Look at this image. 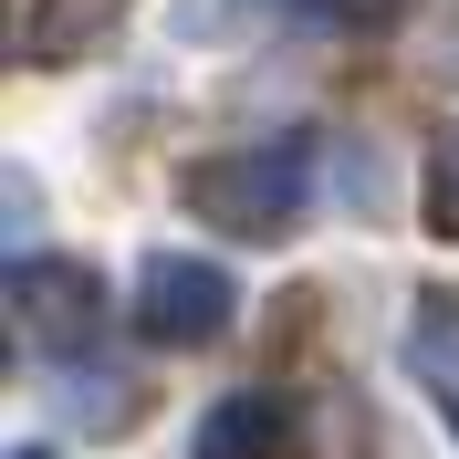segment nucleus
<instances>
[{
	"label": "nucleus",
	"instance_id": "obj_1",
	"mask_svg": "<svg viewBox=\"0 0 459 459\" xmlns=\"http://www.w3.org/2000/svg\"><path fill=\"white\" fill-rule=\"evenodd\" d=\"M303 188H314V146H303V136L220 146V157H188V168H178V199L199 209L209 230H230V240H272V230H292Z\"/></svg>",
	"mask_w": 459,
	"mask_h": 459
},
{
	"label": "nucleus",
	"instance_id": "obj_2",
	"mask_svg": "<svg viewBox=\"0 0 459 459\" xmlns=\"http://www.w3.org/2000/svg\"><path fill=\"white\" fill-rule=\"evenodd\" d=\"M230 314H240V292H230V272H220V261L157 251V261L136 272V324H146L157 344H209Z\"/></svg>",
	"mask_w": 459,
	"mask_h": 459
},
{
	"label": "nucleus",
	"instance_id": "obj_3",
	"mask_svg": "<svg viewBox=\"0 0 459 459\" xmlns=\"http://www.w3.org/2000/svg\"><path fill=\"white\" fill-rule=\"evenodd\" d=\"M11 324L42 355H74V344L105 334V282L74 272V261H11Z\"/></svg>",
	"mask_w": 459,
	"mask_h": 459
},
{
	"label": "nucleus",
	"instance_id": "obj_4",
	"mask_svg": "<svg viewBox=\"0 0 459 459\" xmlns=\"http://www.w3.org/2000/svg\"><path fill=\"white\" fill-rule=\"evenodd\" d=\"M115 22H126V0H31L22 11V63L31 74H63V63H84Z\"/></svg>",
	"mask_w": 459,
	"mask_h": 459
},
{
	"label": "nucleus",
	"instance_id": "obj_5",
	"mask_svg": "<svg viewBox=\"0 0 459 459\" xmlns=\"http://www.w3.org/2000/svg\"><path fill=\"white\" fill-rule=\"evenodd\" d=\"M292 449V407L282 397H220L209 407V429H199V459H282Z\"/></svg>",
	"mask_w": 459,
	"mask_h": 459
},
{
	"label": "nucleus",
	"instance_id": "obj_6",
	"mask_svg": "<svg viewBox=\"0 0 459 459\" xmlns=\"http://www.w3.org/2000/svg\"><path fill=\"white\" fill-rule=\"evenodd\" d=\"M407 366L429 376V397L449 407V429H459V303H418V324H407Z\"/></svg>",
	"mask_w": 459,
	"mask_h": 459
},
{
	"label": "nucleus",
	"instance_id": "obj_7",
	"mask_svg": "<svg viewBox=\"0 0 459 459\" xmlns=\"http://www.w3.org/2000/svg\"><path fill=\"white\" fill-rule=\"evenodd\" d=\"M429 230H438V240H459V136L438 146V168H429Z\"/></svg>",
	"mask_w": 459,
	"mask_h": 459
},
{
	"label": "nucleus",
	"instance_id": "obj_8",
	"mask_svg": "<svg viewBox=\"0 0 459 459\" xmlns=\"http://www.w3.org/2000/svg\"><path fill=\"white\" fill-rule=\"evenodd\" d=\"M438 74H459V0L438 11Z\"/></svg>",
	"mask_w": 459,
	"mask_h": 459
},
{
	"label": "nucleus",
	"instance_id": "obj_9",
	"mask_svg": "<svg viewBox=\"0 0 459 459\" xmlns=\"http://www.w3.org/2000/svg\"><path fill=\"white\" fill-rule=\"evenodd\" d=\"M11 459H53V449H11Z\"/></svg>",
	"mask_w": 459,
	"mask_h": 459
}]
</instances>
